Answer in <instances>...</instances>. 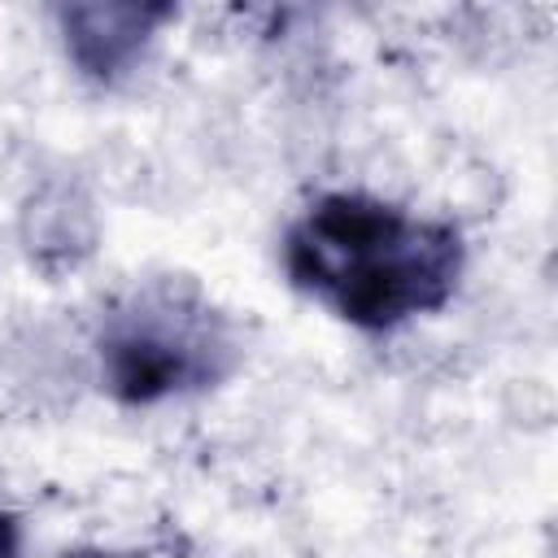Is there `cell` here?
Masks as SVG:
<instances>
[{
    "label": "cell",
    "instance_id": "6da1fadb",
    "mask_svg": "<svg viewBox=\"0 0 558 558\" xmlns=\"http://www.w3.org/2000/svg\"><path fill=\"white\" fill-rule=\"evenodd\" d=\"M462 266L466 244L453 222L366 192H323L283 231L288 283L362 331L436 314L458 292Z\"/></svg>",
    "mask_w": 558,
    "mask_h": 558
},
{
    "label": "cell",
    "instance_id": "7a4b0ae2",
    "mask_svg": "<svg viewBox=\"0 0 558 558\" xmlns=\"http://www.w3.org/2000/svg\"><path fill=\"white\" fill-rule=\"evenodd\" d=\"M100 379L122 405H157L222 384L240 362L235 327L201 288L157 279L126 292L96 327Z\"/></svg>",
    "mask_w": 558,
    "mask_h": 558
},
{
    "label": "cell",
    "instance_id": "277c9868",
    "mask_svg": "<svg viewBox=\"0 0 558 558\" xmlns=\"http://www.w3.org/2000/svg\"><path fill=\"white\" fill-rule=\"evenodd\" d=\"M0 558H22V523L4 506H0Z\"/></svg>",
    "mask_w": 558,
    "mask_h": 558
},
{
    "label": "cell",
    "instance_id": "5b68a950",
    "mask_svg": "<svg viewBox=\"0 0 558 558\" xmlns=\"http://www.w3.org/2000/svg\"><path fill=\"white\" fill-rule=\"evenodd\" d=\"M65 558H126V554H109V549H74Z\"/></svg>",
    "mask_w": 558,
    "mask_h": 558
},
{
    "label": "cell",
    "instance_id": "3957f363",
    "mask_svg": "<svg viewBox=\"0 0 558 558\" xmlns=\"http://www.w3.org/2000/svg\"><path fill=\"white\" fill-rule=\"evenodd\" d=\"M170 17H174L170 4H65L57 9L70 61L78 65L83 78L100 87L122 83L140 65L157 26Z\"/></svg>",
    "mask_w": 558,
    "mask_h": 558
}]
</instances>
